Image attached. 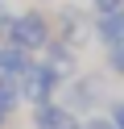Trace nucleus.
I'll list each match as a JSON object with an SVG mask.
<instances>
[{
    "instance_id": "obj_1",
    "label": "nucleus",
    "mask_w": 124,
    "mask_h": 129,
    "mask_svg": "<svg viewBox=\"0 0 124 129\" xmlns=\"http://www.w3.org/2000/svg\"><path fill=\"white\" fill-rule=\"evenodd\" d=\"M8 42L21 46V50H46L50 46V21L41 17V13H21V17L13 21V29H8Z\"/></svg>"
},
{
    "instance_id": "obj_2",
    "label": "nucleus",
    "mask_w": 124,
    "mask_h": 129,
    "mask_svg": "<svg viewBox=\"0 0 124 129\" xmlns=\"http://www.w3.org/2000/svg\"><path fill=\"white\" fill-rule=\"evenodd\" d=\"M58 92V67L54 62H33L29 71L21 75V96L25 100H33L41 108V104H50V96Z\"/></svg>"
},
{
    "instance_id": "obj_3",
    "label": "nucleus",
    "mask_w": 124,
    "mask_h": 129,
    "mask_svg": "<svg viewBox=\"0 0 124 129\" xmlns=\"http://www.w3.org/2000/svg\"><path fill=\"white\" fill-rule=\"evenodd\" d=\"M91 29H95V38L107 46V50L124 46V9H120V13H99Z\"/></svg>"
},
{
    "instance_id": "obj_4",
    "label": "nucleus",
    "mask_w": 124,
    "mask_h": 129,
    "mask_svg": "<svg viewBox=\"0 0 124 129\" xmlns=\"http://www.w3.org/2000/svg\"><path fill=\"white\" fill-rule=\"evenodd\" d=\"M33 67V54L29 50H21V46H13V42H8V46H0V75H25V71H29Z\"/></svg>"
},
{
    "instance_id": "obj_5",
    "label": "nucleus",
    "mask_w": 124,
    "mask_h": 129,
    "mask_svg": "<svg viewBox=\"0 0 124 129\" xmlns=\"http://www.w3.org/2000/svg\"><path fill=\"white\" fill-rule=\"evenodd\" d=\"M37 129H74L70 112L58 108V104H41L37 108Z\"/></svg>"
},
{
    "instance_id": "obj_6",
    "label": "nucleus",
    "mask_w": 124,
    "mask_h": 129,
    "mask_svg": "<svg viewBox=\"0 0 124 129\" xmlns=\"http://www.w3.org/2000/svg\"><path fill=\"white\" fill-rule=\"evenodd\" d=\"M17 100H21V83L13 75H0V112H8Z\"/></svg>"
},
{
    "instance_id": "obj_7",
    "label": "nucleus",
    "mask_w": 124,
    "mask_h": 129,
    "mask_svg": "<svg viewBox=\"0 0 124 129\" xmlns=\"http://www.w3.org/2000/svg\"><path fill=\"white\" fill-rule=\"evenodd\" d=\"M124 0H95V13H120Z\"/></svg>"
},
{
    "instance_id": "obj_8",
    "label": "nucleus",
    "mask_w": 124,
    "mask_h": 129,
    "mask_svg": "<svg viewBox=\"0 0 124 129\" xmlns=\"http://www.w3.org/2000/svg\"><path fill=\"white\" fill-rule=\"evenodd\" d=\"M87 129H116V125H107V121H91Z\"/></svg>"
},
{
    "instance_id": "obj_9",
    "label": "nucleus",
    "mask_w": 124,
    "mask_h": 129,
    "mask_svg": "<svg viewBox=\"0 0 124 129\" xmlns=\"http://www.w3.org/2000/svg\"><path fill=\"white\" fill-rule=\"evenodd\" d=\"M0 121H4V112H0Z\"/></svg>"
}]
</instances>
